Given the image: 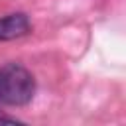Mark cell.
<instances>
[{"label": "cell", "instance_id": "cell-3", "mask_svg": "<svg viewBox=\"0 0 126 126\" xmlns=\"http://www.w3.org/2000/svg\"><path fill=\"white\" fill-rule=\"evenodd\" d=\"M0 124H22V120H18L16 116H8V114L0 112Z\"/></svg>", "mask_w": 126, "mask_h": 126}, {"label": "cell", "instance_id": "cell-1", "mask_svg": "<svg viewBox=\"0 0 126 126\" xmlns=\"http://www.w3.org/2000/svg\"><path fill=\"white\" fill-rule=\"evenodd\" d=\"M35 94L33 75L20 63L0 65V102L8 106H24Z\"/></svg>", "mask_w": 126, "mask_h": 126}, {"label": "cell", "instance_id": "cell-2", "mask_svg": "<svg viewBox=\"0 0 126 126\" xmlns=\"http://www.w3.org/2000/svg\"><path fill=\"white\" fill-rule=\"evenodd\" d=\"M32 24L26 14H8L0 18V41L18 39L26 33H30Z\"/></svg>", "mask_w": 126, "mask_h": 126}]
</instances>
